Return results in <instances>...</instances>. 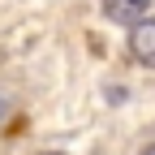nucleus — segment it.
Here are the masks:
<instances>
[{"label": "nucleus", "instance_id": "nucleus-1", "mask_svg": "<svg viewBox=\"0 0 155 155\" xmlns=\"http://www.w3.org/2000/svg\"><path fill=\"white\" fill-rule=\"evenodd\" d=\"M129 52L138 56L142 65L155 69V17H147V22L134 26V35H129Z\"/></svg>", "mask_w": 155, "mask_h": 155}, {"label": "nucleus", "instance_id": "nucleus-5", "mask_svg": "<svg viewBox=\"0 0 155 155\" xmlns=\"http://www.w3.org/2000/svg\"><path fill=\"white\" fill-rule=\"evenodd\" d=\"M52 155H61V151H52Z\"/></svg>", "mask_w": 155, "mask_h": 155}, {"label": "nucleus", "instance_id": "nucleus-4", "mask_svg": "<svg viewBox=\"0 0 155 155\" xmlns=\"http://www.w3.org/2000/svg\"><path fill=\"white\" fill-rule=\"evenodd\" d=\"M0 116H5V104H0Z\"/></svg>", "mask_w": 155, "mask_h": 155}, {"label": "nucleus", "instance_id": "nucleus-3", "mask_svg": "<svg viewBox=\"0 0 155 155\" xmlns=\"http://www.w3.org/2000/svg\"><path fill=\"white\" fill-rule=\"evenodd\" d=\"M142 155H155V147H147V151H142Z\"/></svg>", "mask_w": 155, "mask_h": 155}, {"label": "nucleus", "instance_id": "nucleus-2", "mask_svg": "<svg viewBox=\"0 0 155 155\" xmlns=\"http://www.w3.org/2000/svg\"><path fill=\"white\" fill-rule=\"evenodd\" d=\"M147 9H151V0H104V13L112 22H125V26L147 22Z\"/></svg>", "mask_w": 155, "mask_h": 155}]
</instances>
